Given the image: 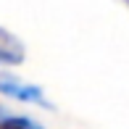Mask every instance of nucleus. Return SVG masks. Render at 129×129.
<instances>
[{
  "label": "nucleus",
  "instance_id": "obj_1",
  "mask_svg": "<svg viewBox=\"0 0 129 129\" xmlns=\"http://www.w3.org/2000/svg\"><path fill=\"white\" fill-rule=\"evenodd\" d=\"M0 95L16 103H26V105H40V108H53V103L48 100L45 90L34 82H26L16 74H8L0 69Z\"/></svg>",
  "mask_w": 129,
  "mask_h": 129
},
{
  "label": "nucleus",
  "instance_id": "obj_2",
  "mask_svg": "<svg viewBox=\"0 0 129 129\" xmlns=\"http://www.w3.org/2000/svg\"><path fill=\"white\" fill-rule=\"evenodd\" d=\"M26 61V45L19 34H13L11 29L0 26V69L8 66H21Z\"/></svg>",
  "mask_w": 129,
  "mask_h": 129
},
{
  "label": "nucleus",
  "instance_id": "obj_3",
  "mask_svg": "<svg viewBox=\"0 0 129 129\" xmlns=\"http://www.w3.org/2000/svg\"><path fill=\"white\" fill-rule=\"evenodd\" d=\"M0 129H45L40 121H34L32 116L13 113L5 105H0Z\"/></svg>",
  "mask_w": 129,
  "mask_h": 129
}]
</instances>
